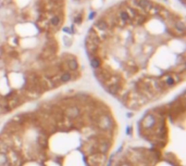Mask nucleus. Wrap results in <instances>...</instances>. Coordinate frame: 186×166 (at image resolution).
Listing matches in <instances>:
<instances>
[{
	"label": "nucleus",
	"mask_w": 186,
	"mask_h": 166,
	"mask_svg": "<svg viewBox=\"0 0 186 166\" xmlns=\"http://www.w3.org/2000/svg\"><path fill=\"white\" fill-rule=\"evenodd\" d=\"M94 126L98 129V132L101 134H107L112 136L114 130H115V123L113 117L107 112H103L99 114L95 121H94Z\"/></svg>",
	"instance_id": "nucleus-1"
},
{
	"label": "nucleus",
	"mask_w": 186,
	"mask_h": 166,
	"mask_svg": "<svg viewBox=\"0 0 186 166\" xmlns=\"http://www.w3.org/2000/svg\"><path fill=\"white\" fill-rule=\"evenodd\" d=\"M157 122H158V118H157L155 113L149 112L143 117L142 122H141V126H142V129H144L145 135H147V136L152 135V130L155 129Z\"/></svg>",
	"instance_id": "nucleus-2"
},
{
	"label": "nucleus",
	"mask_w": 186,
	"mask_h": 166,
	"mask_svg": "<svg viewBox=\"0 0 186 166\" xmlns=\"http://www.w3.org/2000/svg\"><path fill=\"white\" fill-rule=\"evenodd\" d=\"M8 155V166H23L25 162L24 155L14 149H10L7 153Z\"/></svg>",
	"instance_id": "nucleus-3"
},
{
	"label": "nucleus",
	"mask_w": 186,
	"mask_h": 166,
	"mask_svg": "<svg viewBox=\"0 0 186 166\" xmlns=\"http://www.w3.org/2000/svg\"><path fill=\"white\" fill-rule=\"evenodd\" d=\"M62 114L63 116L68 117L72 121H75L82 115V110L77 104H67L65 107H63L62 110Z\"/></svg>",
	"instance_id": "nucleus-4"
},
{
	"label": "nucleus",
	"mask_w": 186,
	"mask_h": 166,
	"mask_svg": "<svg viewBox=\"0 0 186 166\" xmlns=\"http://www.w3.org/2000/svg\"><path fill=\"white\" fill-rule=\"evenodd\" d=\"M86 162L88 166H105L107 162V154H103L99 152L94 153L86 156Z\"/></svg>",
	"instance_id": "nucleus-5"
},
{
	"label": "nucleus",
	"mask_w": 186,
	"mask_h": 166,
	"mask_svg": "<svg viewBox=\"0 0 186 166\" xmlns=\"http://www.w3.org/2000/svg\"><path fill=\"white\" fill-rule=\"evenodd\" d=\"M65 64H67V67H68V70L70 71V72H76V71H77L78 63H77V61H76L74 58L69 59L68 61L65 62Z\"/></svg>",
	"instance_id": "nucleus-6"
},
{
	"label": "nucleus",
	"mask_w": 186,
	"mask_h": 166,
	"mask_svg": "<svg viewBox=\"0 0 186 166\" xmlns=\"http://www.w3.org/2000/svg\"><path fill=\"white\" fill-rule=\"evenodd\" d=\"M60 83H68L70 80H72L73 79V75L71 72H62V73L60 74Z\"/></svg>",
	"instance_id": "nucleus-7"
},
{
	"label": "nucleus",
	"mask_w": 186,
	"mask_h": 166,
	"mask_svg": "<svg viewBox=\"0 0 186 166\" xmlns=\"http://www.w3.org/2000/svg\"><path fill=\"white\" fill-rule=\"evenodd\" d=\"M174 27H175V29L179 32V33L184 34V32H185V24H184L183 21H181V20H176L175 22H174Z\"/></svg>",
	"instance_id": "nucleus-8"
},
{
	"label": "nucleus",
	"mask_w": 186,
	"mask_h": 166,
	"mask_svg": "<svg viewBox=\"0 0 186 166\" xmlns=\"http://www.w3.org/2000/svg\"><path fill=\"white\" fill-rule=\"evenodd\" d=\"M95 26L97 27V29L99 32H106L108 28H109V26H108V23L106 21H97V23L95 24Z\"/></svg>",
	"instance_id": "nucleus-9"
},
{
	"label": "nucleus",
	"mask_w": 186,
	"mask_h": 166,
	"mask_svg": "<svg viewBox=\"0 0 186 166\" xmlns=\"http://www.w3.org/2000/svg\"><path fill=\"white\" fill-rule=\"evenodd\" d=\"M50 24L52 25L54 27H60L61 24H62V19L58 15H54V18L50 20Z\"/></svg>",
	"instance_id": "nucleus-10"
},
{
	"label": "nucleus",
	"mask_w": 186,
	"mask_h": 166,
	"mask_svg": "<svg viewBox=\"0 0 186 166\" xmlns=\"http://www.w3.org/2000/svg\"><path fill=\"white\" fill-rule=\"evenodd\" d=\"M90 65L94 70H97V68H100V65H101V62H100V59L97 58V57H93L90 58Z\"/></svg>",
	"instance_id": "nucleus-11"
},
{
	"label": "nucleus",
	"mask_w": 186,
	"mask_h": 166,
	"mask_svg": "<svg viewBox=\"0 0 186 166\" xmlns=\"http://www.w3.org/2000/svg\"><path fill=\"white\" fill-rule=\"evenodd\" d=\"M0 166H8V155H7V153L0 152Z\"/></svg>",
	"instance_id": "nucleus-12"
},
{
	"label": "nucleus",
	"mask_w": 186,
	"mask_h": 166,
	"mask_svg": "<svg viewBox=\"0 0 186 166\" xmlns=\"http://www.w3.org/2000/svg\"><path fill=\"white\" fill-rule=\"evenodd\" d=\"M115 166H133V165L131 163H128V162H120V163L115 164Z\"/></svg>",
	"instance_id": "nucleus-13"
}]
</instances>
